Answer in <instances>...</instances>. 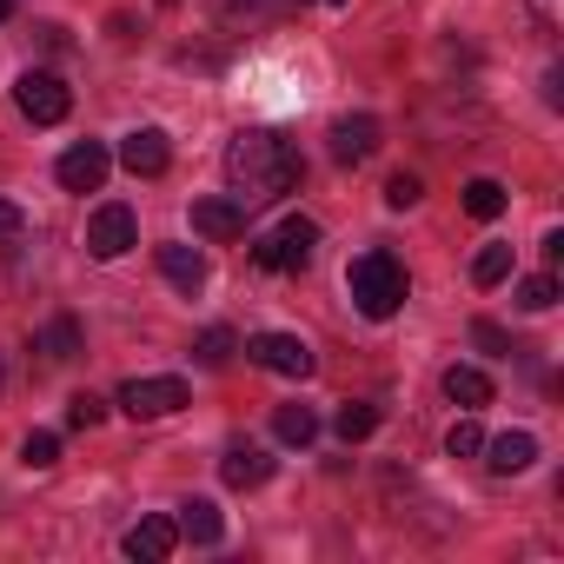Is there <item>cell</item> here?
Returning a JSON list of instances; mask_svg holds the SVG:
<instances>
[{"mask_svg":"<svg viewBox=\"0 0 564 564\" xmlns=\"http://www.w3.org/2000/svg\"><path fill=\"white\" fill-rule=\"evenodd\" d=\"M300 180H306V160H300V147H293L286 133H272V127L232 133V147H226V186H232V199H239L246 213L286 199Z\"/></svg>","mask_w":564,"mask_h":564,"instance_id":"obj_1","label":"cell"},{"mask_svg":"<svg viewBox=\"0 0 564 564\" xmlns=\"http://www.w3.org/2000/svg\"><path fill=\"white\" fill-rule=\"evenodd\" d=\"M346 293H352V306H359L366 319H392V313L405 306V293H412V279H405V265H399L386 246H372V252H359V259L346 265Z\"/></svg>","mask_w":564,"mask_h":564,"instance_id":"obj_2","label":"cell"},{"mask_svg":"<svg viewBox=\"0 0 564 564\" xmlns=\"http://www.w3.org/2000/svg\"><path fill=\"white\" fill-rule=\"evenodd\" d=\"M313 246H319V226L313 219H279L259 246H252V265L259 272H300V265H313Z\"/></svg>","mask_w":564,"mask_h":564,"instance_id":"obj_3","label":"cell"},{"mask_svg":"<svg viewBox=\"0 0 564 564\" xmlns=\"http://www.w3.org/2000/svg\"><path fill=\"white\" fill-rule=\"evenodd\" d=\"M246 359H252L259 372H279V379H313V366H319L300 333H252V339H246Z\"/></svg>","mask_w":564,"mask_h":564,"instance_id":"obj_4","label":"cell"},{"mask_svg":"<svg viewBox=\"0 0 564 564\" xmlns=\"http://www.w3.org/2000/svg\"><path fill=\"white\" fill-rule=\"evenodd\" d=\"M113 405H120L127 419H140V425H153V419H173V412L186 405V386H180V379H127Z\"/></svg>","mask_w":564,"mask_h":564,"instance_id":"obj_5","label":"cell"},{"mask_svg":"<svg viewBox=\"0 0 564 564\" xmlns=\"http://www.w3.org/2000/svg\"><path fill=\"white\" fill-rule=\"evenodd\" d=\"M133 246H140L133 206H94V219H87V252H94V259H127Z\"/></svg>","mask_w":564,"mask_h":564,"instance_id":"obj_6","label":"cell"},{"mask_svg":"<svg viewBox=\"0 0 564 564\" xmlns=\"http://www.w3.org/2000/svg\"><path fill=\"white\" fill-rule=\"evenodd\" d=\"M14 100H21V113H28L34 127H61V120H67V107H74V94H67V80H61V74H21Z\"/></svg>","mask_w":564,"mask_h":564,"instance_id":"obj_7","label":"cell"},{"mask_svg":"<svg viewBox=\"0 0 564 564\" xmlns=\"http://www.w3.org/2000/svg\"><path fill=\"white\" fill-rule=\"evenodd\" d=\"M107 166H113V153H107L100 140H80V147H67V153H61V166H54V173H61V186H67V193H100V186H107Z\"/></svg>","mask_w":564,"mask_h":564,"instance_id":"obj_8","label":"cell"},{"mask_svg":"<svg viewBox=\"0 0 564 564\" xmlns=\"http://www.w3.org/2000/svg\"><path fill=\"white\" fill-rule=\"evenodd\" d=\"M379 140H386V127H379L372 113H346V120H333V160H339V166H366V160L379 153Z\"/></svg>","mask_w":564,"mask_h":564,"instance_id":"obj_9","label":"cell"},{"mask_svg":"<svg viewBox=\"0 0 564 564\" xmlns=\"http://www.w3.org/2000/svg\"><path fill=\"white\" fill-rule=\"evenodd\" d=\"M120 166H127L133 180H160V173L173 166V147H166V133H160V127H140V133H127V140H120Z\"/></svg>","mask_w":564,"mask_h":564,"instance_id":"obj_10","label":"cell"},{"mask_svg":"<svg viewBox=\"0 0 564 564\" xmlns=\"http://www.w3.org/2000/svg\"><path fill=\"white\" fill-rule=\"evenodd\" d=\"M173 544H180V524H173V518H140V524L120 538V551H127L133 564H160V557H173Z\"/></svg>","mask_w":564,"mask_h":564,"instance_id":"obj_11","label":"cell"},{"mask_svg":"<svg viewBox=\"0 0 564 564\" xmlns=\"http://www.w3.org/2000/svg\"><path fill=\"white\" fill-rule=\"evenodd\" d=\"M193 232H206V239H239V232H246V206H239V199H193Z\"/></svg>","mask_w":564,"mask_h":564,"instance_id":"obj_12","label":"cell"},{"mask_svg":"<svg viewBox=\"0 0 564 564\" xmlns=\"http://www.w3.org/2000/svg\"><path fill=\"white\" fill-rule=\"evenodd\" d=\"M485 465H491V478H518V471H531V458H538V438L531 432H505V438H485Z\"/></svg>","mask_w":564,"mask_h":564,"instance_id":"obj_13","label":"cell"},{"mask_svg":"<svg viewBox=\"0 0 564 564\" xmlns=\"http://www.w3.org/2000/svg\"><path fill=\"white\" fill-rule=\"evenodd\" d=\"M219 478H226L232 491H252V485H265V478H272V458H265L259 445H232V452L219 458Z\"/></svg>","mask_w":564,"mask_h":564,"instance_id":"obj_14","label":"cell"},{"mask_svg":"<svg viewBox=\"0 0 564 564\" xmlns=\"http://www.w3.org/2000/svg\"><path fill=\"white\" fill-rule=\"evenodd\" d=\"M160 272L173 279L180 293H199V286H206V252H193V246H160Z\"/></svg>","mask_w":564,"mask_h":564,"instance_id":"obj_15","label":"cell"},{"mask_svg":"<svg viewBox=\"0 0 564 564\" xmlns=\"http://www.w3.org/2000/svg\"><path fill=\"white\" fill-rule=\"evenodd\" d=\"M445 399L465 405V412H478V405H491V379L478 366H445Z\"/></svg>","mask_w":564,"mask_h":564,"instance_id":"obj_16","label":"cell"},{"mask_svg":"<svg viewBox=\"0 0 564 564\" xmlns=\"http://www.w3.org/2000/svg\"><path fill=\"white\" fill-rule=\"evenodd\" d=\"M180 538H193V544H219V538H226V518H219V505H206V498H186V505H180Z\"/></svg>","mask_w":564,"mask_h":564,"instance_id":"obj_17","label":"cell"},{"mask_svg":"<svg viewBox=\"0 0 564 564\" xmlns=\"http://www.w3.org/2000/svg\"><path fill=\"white\" fill-rule=\"evenodd\" d=\"M34 352H41L47 366H67V359L80 352V319H67V313H61V319H47V333L34 339Z\"/></svg>","mask_w":564,"mask_h":564,"instance_id":"obj_18","label":"cell"},{"mask_svg":"<svg viewBox=\"0 0 564 564\" xmlns=\"http://www.w3.org/2000/svg\"><path fill=\"white\" fill-rule=\"evenodd\" d=\"M272 432H279V445H313L319 438V412L313 405H279L272 412Z\"/></svg>","mask_w":564,"mask_h":564,"instance_id":"obj_19","label":"cell"},{"mask_svg":"<svg viewBox=\"0 0 564 564\" xmlns=\"http://www.w3.org/2000/svg\"><path fill=\"white\" fill-rule=\"evenodd\" d=\"M505 199H511V193H505L498 180H471V186H465V213H471V219H498Z\"/></svg>","mask_w":564,"mask_h":564,"instance_id":"obj_20","label":"cell"},{"mask_svg":"<svg viewBox=\"0 0 564 564\" xmlns=\"http://www.w3.org/2000/svg\"><path fill=\"white\" fill-rule=\"evenodd\" d=\"M333 425H339V438H346V445H352V438H372V432H379V405L352 399V405H339V419H333Z\"/></svg>","mask_w":564,"mask_h":564,"instance_id":"obj_21","label":"cell"},{"mask_svg":"<svg viewBox=\"0 0 564 564\" xmlns=\"http://www.w3.org/2000/svg\"><path fill=\"white\" fill-rule=\"evenodd\" d=\"M21 465H28V471H54V465H61V438H54V432H28V438H21Z\"/></svg>","mask_w":564,"mask_h":564,"instance_id":"obj_22","label":"cell"},{"mask_svg":"<svg viewBox=\"0 0 564 564\" xmlns=\"http://www.w3.org/2000/svg\"><path fill=\"white\" fill-rule=\"evenodd\" d=\"M471 279H478V286H498V279H511V246H485V252L471 259Z\"/></svg>","mask_w":564,"mask_h":564,"instance_id":"obj_23","label":"cell"},{"mask_svg":"<svg viewBox=\"0 0 564 564\" xmlns=\"http://www.w3.org/2000/svg\"><path fill=\"white\" fill-rule=\"evenodd\" d=\"M518 306H524V313H551V306H557V279H551V272L524 279V286H518Z\"/></svg>","mask_w":564,"mask_h":564,"instance_id":"obj_24","label":"cell"},{"mask_svg":"<svg viewBox=\"0 0 564 564\" xmlns=\"http://www.w3.org/2000/svg\"><path fill=\"white\" fill-rule=\"evenodd\" d=\"M100 419H107V399H94V392H74V399H67V425H74V432H94Z\"/></svg>","mask_w":564,"mask_h":564,"instance_id":"obj_25","label":"cell"},{"mask_svg":"<svg viewBox=\"0 0 564 564\" xmlns=\"http://www.w3.org/2000/svg\"><path fill=\"white\" fill-rule=\"evenodd\" d=\"M419 199H425L419 173H392V180H386V206H392V213H405V206H419Z\"/></svg>","mask_w":564,"mask_h":564,"instance_id":"obj_26","label":"cell"},{"mask_svg":"<svg viewBox=\"0 0 564 564\" xmlns=\"http://www.w3.org/2000/svg\"><path fill=\"white\" fill-rule=\"evenodd\" d=\"M193 352H199V366H226V359H232V333H226V326H206Z\"/></svg>","mask_w":564,"mask_h":564,"instance_id":"obj_27","label":"cell"},{"mask_svg":"<svg viewBox=\"0 0 564 564\" xmlns=\"http://www.w3.org/2000/svg\"><path fill=\"white\" fill-rule=\"evenodd\" d=\"M445 452H452V458H471V452H485V432H478L471 419H458V425L445 432Z\"/></svg>","mask_w":564,"mask_h":564,"instance_id":"obj_28","label":"cell"},{"mask_svg":"<svg viewBox=\"0 0 564 564\" xmlns=\"http://www.w3.org/2000/svg\"><path fill=\"white\" fill-rule=\"evenodd\" d=\"M524 8H531L538 34H557V28H564V0H524Z\"/></svg>","mask_w":564,"mask_h":564,"instance_id":"obj_29","label":"cell"},{"mask_svg":"<svg viewBox=\"0 0 564 564\" xmlns=\"http://www.w3.org/2000/svg\"><path fill=\"white\" fill-rule=\"evenodd\" d=\"M471 346H485L491 359H505V352H511V339H505V333H498L491 319H478V326H471Z\"/></svg>","mask_w":564,"mask_h":564,"instance_id":"obj_30","label":"cell"},{"mask_svg":"<svg viewBox=\"0 0 564 564\" xmlns=\"http://www.w3.org/2000/svg\"><path fill=\"white\" fill-rule=\"evenodd\" d=\"M21 226H28V219H21V206H14V199H0V239H14Z\"/></svg>","mask_w":564,"mask_h":564,"instance_id":"obj_31","label":"cell"},{"mask_svg":"<svg viewBox=\"0 0 564 564\" xmlns=\"http://www.w3.org/2000/svg\"><path fill=\"white\" fill-rule=\"evenodd\" d=\"M8 14H14V0H0V21H8Z\"/></svg>","mask_w":564,"mask_h":564,"instance_id":"obj_32","label":"cell"},{"mask_svg":"<svg viewBox=\"0 0 564 564\" xmlns=\"http://www.w3.org/2000/svg\"><path fill=\"white\" fill-rule=\"evenodd\" d=\"M300 8H306V0H300ZM319 8H346V0H319Z\"/></svg>","mask_w":564,"mask_h":564,"instance_id":"obj_33","label":"cell"},{"mask_svg":"<svg viewBox=\"0 0 564 564\" xmlns=\"http://www.w3.org/2000/svg\"><path fill=\"white\" fill-rule=\"evenodd\" d=\"M232 8H259V0H232Z\"/></svg>","mask_w":564,"mask_h":564,"instance_id":"obj_34","label":"cell"},{"mask_svg":"<svg viewBox=\"0 0 564 564\" xmlns=\"http://www.w3.org/2000/svg\"><path fill=\"white\" fill-rule=\"evenodd\" d=\"M0 379H8V366H0Z\"/></svg>","mask_w":564,"mask_h":564,"instance_id":"obj_35","label":"cell"}]
</instances>
